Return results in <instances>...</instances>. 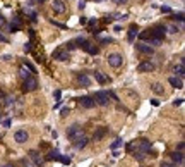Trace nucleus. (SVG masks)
<instances>
[{
	"label": "nucleus",
	"mask_w": 185,
	"mask_h": 167,
	"mask_svg": "<svg viewBox=\"0 0 185 167\" xmlns=\"http://www.w3.org/2000/svg\"><path fill=\"white\" fill-rule=\"evenodd\" d=\"M164 35H166V28H164V26H154L153 29H151L149 42L154 43V45H159V43H161V40L164 38Z\"/></svg>",
	"instance_id": "1"
},
{
	"label": "nucleus",
	"mask_w": 185,
	"mask_h": 167,
	"mask_svg": "<svg viewBox=\"0 0 185 167\" xmlns=\"http://www.w3.org/2000/svg\"><path fill=\"white\" fill-rule=\"evenodd\" d=\"M81 136H84V133H82V128H81L79 124H72L69 129H67V138L69 140H77V138H81Z\"/></svg>",
	"instance_id": "2"
},
{
	"label": "nucleus",
	"mask_w": 185,
	"mask_h": 167,
	"mask_svg": "<svg viewBox=\"0 0 185 167\" xmlns=\"http://www.w3.org/2000/svg\"><path fill=\"white\" fill-rule=\"evenodd\" d=\"M93 100L96 102V105H108V102H110V95H108V92H96L94 95H93Z\"/></svg>",
	"instance_id": "3"
},
{
	"label": "nucleus",
	"mask_w": 185,
	"mask_h": 167,
	"mask_svg": "<svg viewBox=\"0 0 185 167\" xmlns=\"http://www.w3.org/2000/svg\"><path fill=\"white\" fill-rule=\"evenodd\" d=\"M38 88V79L36 78H27V79H24V85H22V90L24 92H34Z\"/></svg>",
	"instance_id": "4"
},
{
	"label": "nucleus",
	"mask_w": 185,
	"mask_h": 167,
	"mask_svg": "<svg viewBox=\"0 0 185 167\" xmlns=\"http://www.w3.org/2000/svg\"><path fill=\"white\" fill-rule=\"evenodd\" d=\"M122 62H123V57H122L120 54H110L108 55V64L111 65V67H120Z\"/></svg>",
	"instance_id": "5"
},
{
	"label": "nucleus",
	"mask_w": 185,
	"mask_h": 167,
	"mask_svg": "<svg viewBox=\"0 0 185 167\" xmlns=\"http://www.w3.org/2000/svg\"><path fill=\"white\" fill-rule=\"evenodd\" d=\"M81 47H82V48L86 50V52H88V54H91V55H96V54H100V47H98V45H93V43H89V42H82V43H81Z\"/></svg>",
	"instance_id": "6"
},
{
	"label": "nucleus",
	"mask_w": 185,
	"mask_h": 167,
	"mask_svg": "<svg viewBox=\"0 0 185 167\" xmlns=\"http://www.w3.org/2000/svg\"><path fill=\"white\" fill-rule=\"evenodd\" d=\"M52 9H53V12H57V14H64L65 9H67V5L64 4V0H53L52 2Z\"/></svg>",
	"instance_id": "7"
},
{
	"label": "nucleus",
	"mask_w": 185,
	"mask_h": 167,
	"mask_svg": "<svg viewBox=\"0 0 185 167\" xmlns=\"http://www.w3.org/2000/svg\"><path fill=\"white\" fill-rule=\"evenodd\" d=\"M14 140H16L17 143H26V141L29 140V135H27V131L19 129V131H16V135H14Z\"/></svg>",
	"instance_id": "8"
},
{
	"label": "nucleus",
	"mask_w": 185,
	"mask_h": 167,
	"mask_svg": "<svg viewBox=\"0 0 185 167\" xmlns=\"http://www.w3.org/2000/svg\"><path fill=\"white\" fill-rule=\"evenodd\" d=\"M136 48H137L141 54H146V55H153L154 54V48L153 47H149V45H146V43H137L136 45Z\"/></svg>",
	"instance_id": "9"
},
{
	"label": "nucleus",
	"mask_w": 185,
	"mask_h": 167,
	"mask_svg": "<svg viewBox=\"0 0 185 167\" xmlns=\"http://www.w3.org/2000/svg\"><path fill=\"white\" fill-rule=\"evenodd\" d=\"M53 59H57V60H60V62H64V60H67L69 59V52L67 50H55L53 52Z\"/></svg>",
	"instance_id": "10"
},
{
	"label": "nucleus",
	"mask_w": 185,
	"mask_h": 167,
	"mask_svg": "<svg viewBox=\"0 0 185 167\" xmlns=\"http://www.w3.org/2000/svg\"><path fill=\"white\" fill-rule=\"evenodd\" d=\"M29 157H31L33 159V162H34V165H38V167H41L43 164H45V159H43L41 155H40V153H38V152H29Z\"/></svg>",
	"instance_id": "11"
},
{
	"label": "nucleus",
	"mask_w": 185,
	"mask_h": 167,
	"mask_svg": "<svg viewBox=\"0 0 185 167\" xmlns=\"http://www.w3.org/2000/svg\"><path fill=\"white\" fill-rule=\"evenodd\" d=\"M79 103H81V107H84V109H93L96 105V102L91 97H82L79 100Z\"/></svg>",
	"instance_id": "12"
},
{
	"label": "nucleus",
	"mask_w": 185,
	"mask_h": 167,
	"mask_svg": "<svg viewBox=\"0 0 185 167\" xmlns=\"http://www.w3.org/2000/svg\"><path fill=\"white\" fill-rule=\"evenodd\" d=\"M137 71L139 72H151V71H154V64L153 62H141L137 65Z\"/></svg>",
	"instance_id": "13"
},
{
	"label": "nucleus",
	"mask_w": 185,
	"mask_h": 167,
	"mask_svg": "<svg viewBox=\"0 0 185 167\" xmlns=\"http://www.w3.org/2000/svg\"><path fill=\"white\" fill-rule=\"evenodd\" d=\"M139 35V28L136 26V24H132V26L129 28V33H127V40L130 42V43H134V40H136V36Z\"/></svg>",
	"instance_id": "14"
},
{
	"label": "nucleus",
	"mask_w": 185,
	"mask_h": 167,
	"mask_svg": "<svg viewBox=\"0 0 185 167\" xmlns=\"http://www.w3.org/2000/svg\"><path fill=\"white\" fill-rule=\"evenodd\" d=\"M86 145H88V138H86V136H81V138L74 140V148L75 150H82Z\"/></svg>",
	"instance_id": "15"
},
{
	"label": "nucleus",
	"mask_w": 185,
	"mask_h": 167,
	"mask_svg": "<svg viewBox=\"0 0 185 167\" xmlns=\"http://www.w3.org/2000/svg\"><path fill=\"white\" fill-rule=\"evenodd\" d=\"M77 81H79V85L82 88L91 86V79H89V76H88V74H79V76H77Z\"/></svg>",
	"instance_id": "16"
},
{
	"label": "nucleus",
	"mask_w": 185,
	"mask_h": 167,
	"mask_svg": "<svg viewBox=\"0 0 185 167\" xmlns=\"http://www.w3.org/2000/svg\"><path fill=\"white\" fill-rule=\"evenodd\" d=\"M149 148H151V141L149 140H139V152L146 153V152H149Z\"/></svg>",
	"instance_id": "17"
},
{
	"label": "nucleus",
	"mask_w": 185,
	"mask_h": 167,
	"mask_svg": "<svg viewBox=\"0 0 185 167\" xmlns=\"http://www.w3.org/2000/svg\"><path fill=\"white\" fill-rule=\"evenodd\" d=\"M106 133H108V129H106V128H98V129H96V133H94V136H93V141H100L101 138L106 135Z\"/></svg>",
	"instance_id": "18"
},
{
	"label": "nucleus",
	"mask_w": 185,
	"mask_h": 167,
	"mask_svg": "<svg viewBox=\"0 0 185 167\" xmlns=\"http://www.w3.org/2000/svg\"><path fill=\"white\" fill-rule=\"evenodd\" d=\"M170 85L175 88H178V90H182L183 88V81L180 79V78H177V76H173V78H170Z\"/></svg>",
	"instance_id": "19"
},
{
	"label": "nucleus",
	"mask_w": 185,
	"mask_h": 167,
	"mask_svg": "<svg viewBox=\"0 0 185 167\" xmlns=\"http://www.w3.org/2000/svg\"><path fill=\"white\" fill-rule=\"evenodd\" d=\"M94 78H96V81H98V83H101V85H105V83H108V81H110L105 74H103V72H100V71H94Z\"/></svg>",
	"instance_id": "20"
},
{
	"label": "nucleus",
	"mask_w": 185,
	"mask_h": 167,
	"mask_svg": "<svg viewBox=\"0 0 185 167\" xmlns=\"http://www.w3.org/2000/svg\"><path fill=\"white\" fill-rule=\"evenodd\" d=\"M175 74H177V78H180V79H182V78H183V60H180V64L178 65H175Z\"/></svg>",
	"instance_id": "21"
},
{
	"label": "nucleus",
	"mask_w": 185,
	"mask_h": 167,
	"mask_svg": "<svg viewBox=\"0 0 185 167\" xmlns=\"http://www.w3.org/2000/svg\"><path fill=\"white\" fill-rule=\"evenodd\" d=\"M171 160L180 165V164L183 162V153H180V152H173V153H171Z\"/></svg>",
	"instance_id": "22"
},
{
	"label": "nucleus",
	"mask_w": 185,
	"mask_h": 167,
	"mask_svg": "<svg viewBox=\"0 0 185 167\" xmlns=\"http://www.w3.org/2000/svg\"><path fill=\"white\" fill-rule=\"evenodd\" d=\"M19 76H21L22 79H27V78H31V71L27 69V67H24V65H22L21 69H19Z\"/></svg>",
	"instance_id": "23"
},
{
	"label": "nucleus",
	"mask_w": 185,
	"mask_h": 167,
	"mask_svg": "<svg viewBox=\"0 0 185 167\" xmlns=\"http://www.w3.org/2000/svg\"><path fill=\"white\" fill-rule=\"evenodd\" d=\"M151 90H153L156 95H163V85H159V83H154L153 86H151Z\"/></svg>",
	"instance_id": "24"
},
{
	"label": "nucleus",
	"mask_w": 185,
	"mask_h": 167,
	"mask_svg": "<svg viewBox=\"0 0 185 167\" xmlns=\"http://www.w3.org/2000/svg\"><path fill=\"white\" fill-rule=\"evenodd\" d=\"M46 159H48V160H58V159H60V153H58L57 150H53V152H50V153H48Z\"/></svg>",
	"instance_id": "25"
},
{
	"label": "nucleus",
	"mask_w": 185,
	"mask_h": 167,
	"mask_svg": "<svg viewBox=\"0 0 185 167\" xmlns=\"http://www.w3.org/2000/svg\"><path fill=\"white\" fill-rule=\"evenodd\" d=\"M122 145H123V140H122V138H116V140L111 143V150H116V148L122 146Z\"/></svg>",
	"instance_id": "26"
},
{
	"label": "nucleus",
	"mask_w": 185,
	"mask_h": 167,
	"mask_svg": "<svg viewBox=\"0 0 185 167\" xmlns=\"http://www.w3.org/2000/svg\"><path fill=\"white\" fill-rule=\"evenodd\" d=\"M12 103H14V98L9 97V95H5V97H4V105H5V107H11Z\"/></svg>",
	"instance_id": "27"
},
{
	"label": "nucleus",
	"mask_w": 185,
	"mask_h": 167,
	"mask_svg": "<svg viewBox=\"0 0 185 167\" xmlns=\"http://www.w3.org/2000/svg\"><path fill=\"white\" fill-rule=\"evenodd\" d=\"M58 160L62 162V164H65V165H69V164H70V159H69V157H62V155H60V159H58Z\"/></svg>",
	"instance_id": "28"
},
{
	"label": "nucleus",
	"mask_w": 185,
	"mask_h": 167,
	"mask_svg": "<svg viewBox=\"0 0 185 167\" xmlns=\"http://www.w3.org/2000/svg\"><path fill=\"white\" fill-rule=\"evenodd\" d=\"M134 157H136L137 160H144V153H142V152H139V150L134 153Z\"/></svg>",
	"instance_id": "29"
},
{
	"label": "nucleus",
	"mask_w": 185,
	"mask_h": 167,
	"mask_svg": "<svg viewBox=\"0 0 185 167\" xmlns=\"http://www.w3.org/2000/svg\"><path fill=\"white\" fill-rule=\"evenodd\" d=\"M139 36L142 38V40H146V38H149V36H151V29H148V31H146V33H141Z\"/></svg>",
	"instance_id": "30"
},
{
	"label": "nucleus",
	"mask_w": 185,
	"mask_h": 167,
	"mask_svg": "<svg viewBox=\"0 0 185 167\" xmlns=\"http://www.w3.org/2000/svg\"><path fill=\"white\" fill-rule=\"evenodd\" d=\"M111 42H113L111 38H101L100 40V43H103V45H108V43H111Z\"/></svg>",
	"instance_id": "31"
},
{
	"label": "nucleus",
	"mask_w": 185,
	"mask_h": 167,
	"mask_svg": "<svg viewBox=\"0 0 185 167\" xmlns=\"http://www.w3.org/2000/svg\"><path fill=\"white\" fill-rule=\"evenodd\" d=\"M7 42H9V38H7L5 35H2V33H0V43H7Z\"/></svg>",
	"instance_id": "32"
},
{
	"label": "nucleus",
	"mask_w": 185,
	"mask_h": 167,
	"mask_svg": "<svg viewBox=\"0 0 185 167\" xmlns=\"http://www.w3.org/2000/svg\"><path fill=\"white\" fill-rule=\"evenodd\" d=\"M161 12H164V14H170V12H171V9H170L168 5H163V7H161Z\"/></svg>",
	"instance_id": "33"
},
{
	"label": "nucleus",
	"mask_w": 185,
	"mask_h": 167,
	"mask_svg": "<svg viewBox=\"0 0 185 167\" xmlns=\"http://www.w3.org/2000/svg\"><path fill=\"white\" fill-rule=\"evenodd\" d=\"M173 19H178V21H183V14H182V12H178V14H175V16H173Z\"/></svg>",
	"instance_id": "34"
},
{
	"label": "nucleus",
	"mask_w": 185,
	"mask_h": 167,
	"mask_svg": "<svg viewBox=\"0 0 185 167\" xmlns=\"http://www.w3.org/2000/svg\"><path fill=\"white\" fill-rule=\"evenodd\" d=\"M182 103H183V98H177V100L173 102V105L177 107V105H182Z\"/></svg>",
	"instance_id": "35"
},
{
	"label": "nucleus",
	"mask_w": 185,
	"mask_h": 167,
	"mask_svg": "<svg viewBox=\"0 0 185 167\" xmlns=\"http://www.w3.org/2000/svg\"><path fill=\"white\" fill-rule=\"evenodd\" d=\"M53 95H55V98H57V100H60V97H62V92H60V90H57V92L53 93Z\"/></svg>",
	"instance_id": "36"
},
{
	"label": "nucleus",
	"mask_w": 185,
	"mask_h": 167,
	"mask_svg": "<svg viewBox=\"0 0 185 167\" xmlns=\"http://www.w3.org/2000/svg\"><path fill=\"white\" fill-rule=\"evenodd\" d=\"M67 48H69V50L75 48V43H74V42H69V43H67Z\"/></svg>",
	"instance_id": "37"
},
{
	"label": "nucleus",
	"mask_w": 185,
	"mask_h": 167,
	"mask_svg": "<svg viewBox=\"0 0 185 167\" xmlns=\"http://www.w3.org/2000/svg\"><path fill=\"white\" fill-rule=\"evenodd\" d=\"M52 22H53V24H55V26L62 28V29H65V28H67V26H65V24H60V22H55V21H52Z\"/></svg>",
	"instance_id": "38"
},
{
	"label": "nucleus",
	"mask_w": 185,
	"mask_h": 167,
	"mask_svg": "<svg viewBox=\"0 0 185 167\" xmlns=\"http://www.w3.org/2000/svg\"><path fill=\"white\" fill-rule=\"evenodd\" d=\"M31 50V43H26L24 45V52H29Z\"/></svg>",
	"instance_id": "39"
},
{
	"label": "nucleus",
	"mask_w": 185,
	"mask_h": 167,
	"mask_svg": "<svg viewBox=\"0 0 185 167\" xmlns=\"http://www.w3.org/2000/svg\"><path fill=\"white\" fill-rule=\"evenodd\" d=\"M151 103H153L154 107H158V105H159V100H156V98H153V100H151Z\"/></svg>",
	"instance_id": "40"
},
{
	"label": "nucleus",
	"mask_w": 185,
	"mask_h": 167,
	"mask_svg": "<svg viewBox=\"0 0 185 167\" xmlns=\"http://www.w3.org/2000/svg\"><path fill=\"white\" fill-rule=\"evenodd\" d=\"M183 143H178V150H177V152H180V153H182V152H183Z\"/></svg>",
	"instance_id": "41"
},
{
	"label": "nucleus",
	"mask_w": 185,
	"mask_h": 167,
	"mask_svg": "<svg viewBox=\"0 0 185 167\" xmlns=\"http://www.w3.org/2000/svg\"><path fill=\"white\" fill-rule=\"evenodd\" d=\"M0 26H5V19H4V16H0Z\"/></svg>",
	"instance_id": "42"
},
{
	"label": "nucleus",
	"mask_w": 185,
	"mask_h": 167,
	"mask_svg": "<svg viewBox=\"0 0 185 167\" xmlns=\"http://www.w3.org/2000/svg\"><path fill=\"white\" fill-rule=\"evenodd\" d=\"M4 126H5V128H9V126H11V119H7V121H4Z\"/></svg>",
	"instance_id": "43"
},
{
	"label": "nucleus",
	"mask_w": 185,
	"mask_h": 167,
	"mask_svg": "<svg viewBox=\"0 0 185 167\" xmlns=\"http://www.w3.org/2000/svg\"><path fill=\"white\" fill-rule=\"evenodd\" d=\"M67 114H69V109H62V115H64V117L67 115Z\"/></svg>",
	"instance_id": "44"
},
{
	"label": "nucleus",
	"mask_w": 185,
	"mask_h": 167,
	"mask_svg": "<svg viewBox=\"0 0 185 167\" xmlns=\"http://www.w3.org/2000/svg\"><path fill=\"white\" fill-rule=\"evenodd\" d=\"M170 31H171V33H177V31H178V28H177V26H171V28H170Z\"/></svg>",
	"instance_id": "45"
},
{
	"label": "nucleus",
	"mask_w": 185,
	"mask_h": 167,
	"mask_svg": "<svg viewBox=\"0 0 185 167\" xmlns=\"http://www.w3.org/2000/svg\"><path fill=\"white\" fill-rule=\"evenodd\" d=\"M33 2H38V4H40V2H45V0H33Z\"/></svg>",
	"instance_id": "46"
},
{
	"label": "nucleus",
	"mask_w": 185,
	"mask_h": 167,
	"mask_svg": "<svg viewBox=\"0 0 185 167\" xmlns=\"http://www.w3.org/2000/svg\"><path fill=\"white\" fill-rule=\"evenodd\" d=\"M116 2H118V4H122V2H127V0H116Z\"/></svg>",
	"instance_id": "47"
},
{
	"label": "nucleus",
	"mask_w": 185,
	"mask_h": 167,
	"mask_svg": "<svg viewBox=\"0 0 185 167\" xmlns=\"http://www.w3.org/2000/svg\"><path fill=\"white\" fill-rule=\"evenodd\" d=\"M163 167H173V165H168V164H164V165Z\"/></svg>",
	"instance_id": "48"
},
{
	"label": "nucleus",
	"mask_w": 185,
	"mask_h": 167,
	"mask_svg": "<svg viewBox=\"0 0 185 167\" xmlns=\"http://www.w3.org/2000/svg\"><path fill=\"white\" fill-rule=\"evenodd\" d=\"M94 2H105V0H94Z\"/></svg>",
	"instance_id": "49"
},
{
	"label": "nucleus",
	"mask_w": 185,
	"mask_h": 167,
	"mask_svg": "<svg viewBox=\"0 0 185 167\" xmlns=\"http://www.w3.org/2000/svg\"><path fill=\"white\" fill-rule=\"evenodd\" d=\"M5 167H12V165H11V164H7V165H5Z\"/></svg>",
	"instance_id": "50"
}]
</instances>
